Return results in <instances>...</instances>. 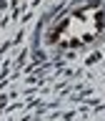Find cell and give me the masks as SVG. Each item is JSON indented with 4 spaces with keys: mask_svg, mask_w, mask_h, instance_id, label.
<instances>
[{
    "mask_svg": "<svg viewBox=\"0 0 105 121\" xmlns=\"http://www.w3.org/2000/svg\"><path fill=\"white\" fill-rule=\"evenodd\" d=\"M105 33V8L103 5H88L75 13L65 15L52 30L50 40L63 48L73 45H88Z\"/></svg>",
    "mask_w": 105,
    "mask_h": 121,
    "instance_id": "1",
    "label": "cell"
}]
</instances>
